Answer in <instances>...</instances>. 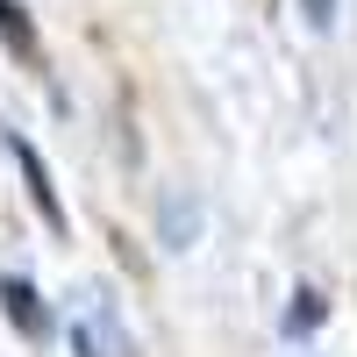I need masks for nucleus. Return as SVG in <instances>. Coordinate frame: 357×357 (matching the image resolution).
Here are the masks:
<instances>
[{"label":"nucleus","mask_w":357,"mask_h":357,"mask_svg":"<svg viewBox=\"0 0 357 357\" xmlns=\"http://www.w3.org/2000/svg\"><path fill=\"white\" fill-rule=\"evenodd\" d=\"M321 314H329V293H321V286H301V293H293V307H286V336H307Z\"/></svg>","instance_id":"5"},{"label":"nucleus","mask_w":357,"mask_h":357,"mask_svg":"<svg viewBox=\"0 0 357 357\" xmlns=\"http://www.w3.org/2000/svg\"><path fill=\"white\" fill-rule=\"evenodd\" d=\"M0 307H8V321H15V336H22V343H43V336H50V301H43V293L29 286L22 272L0 279Z\"/></svg>","instance_id":"2"},{"label":"nucleus","mask_w":357,"mask_h":357,"mask_svg":"<svg viewBox=\"0 0 357 357\" xmlns=\"http://www.w3.org/2000/svg\"><path fill=\"white\" fill-rule=\"evenodd\" d=\"M193 222H200V215H193V200H172V207H165V229H172V250H186V243H193Z\"/></svg>","instance_id":"6"},{"label":"nucleus","mask_w":357,"mask_h":357,"mask_svg":"<svg viewBox=\"0 0 357 357\" xmlns=\"http://www.w3.org/2000/svg\"><path fill=\"white\" fill-rule=\"evenodd\" d=\"M8 158L22 165V186H29V200H36V215H43V222H50L57 236H65V200H57V186H50V172H43V158L29 151L22 136H8Z\"/></svg>","instance_id":"3"},{"label":"nucleus","mask_w":357,"mask_h":357,"mask_svg":"<svg viewBox=\"0 0 357 357\" xmlns=\"http://www.w3.org/2000/svg\"><path fill=\"white\" fill-rule=\"evenodd\" d=\"M301 8H307V22H314V29H329V22H336V0H301Z\"/></svg>","instance_id":"7"},{"label":"nucleus","mask_w":357,"mask_h":357,"mask_svg":"<svg viewBox=\"0 0 357 357\" xmlns=\"http://www.w3.org/2000/svg\"><path fill=\"white\" fill-rule=\"evenodd\" d=\"M0 43H8L15 65H29V72L43 65V36H36V22H29L22 0H0Z\"/></svg>","instance_id":"4"},{"label":"nucleus","mask_w":357,"mask_h":357,"mask_svg":"<svg viewBox=\"0 0 357 357\" xmlns=\"http://www.w3.org/2000/svg\"><path fill=\"white\" fill-rule=\"evenodd\" d=\"M72 350H79V357H136V336L122 329L114 301H93V307L72 321Z\"/></svg>","instance_id":"1"}]
</instances>
